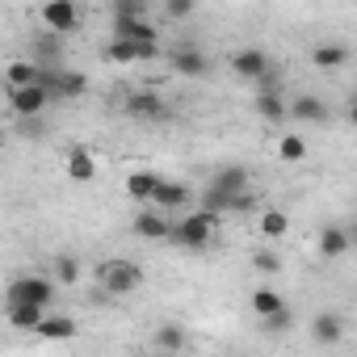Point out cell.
I'll list each match as a JSON object with an SVG mask.
<instances>
[{
    "instance_id": "f546056e",
    "label": "cell",
    "mask_w": 357,
    "mask_h": 357,
    "mask_svg": "<svg viewBox=\"0 0 357 357\" xmlns=\"http://www.w3.org/2000/svg\"><path fill=\"white\" fill-rule=\"evenodd\" d=\"M55 282H59V286H76V282H80V261H76L72 252L55 257Z\"/></svg>"
},
{
    "instance_id": "4316f807",
    "label": "cell",
    "mask_w": 357,
    "mask_h": 357,
    "mask_svg": "<svg viewBox=\"0 0 357 357\" xmlns=\"http://www.w3.org/2000/svg\"><path fill=\"white\" fill-rule=\"evenodd\" d=\"M286 231H290V215H286V211H278V206L261 211V236H265V240H282Z\"/></svg>"
},
{
    "instance_id": "8fae6325",
    "label": "cell",
    "mask_w": 357,
    "mask_h": 357,
    "mask_svg": "<svg viewBox=\"0 0 357 357\" xmlns=\"http://www.w3.org/2000/svg\"><path fill=\"white\" fill-rule=\"evenodd\" d=\"M315 248H319V257H324V261H340V257H349V252H353L349 227H344V223H324V227H319Z\"/></svg>"
},
{
    "instance_id": "2e32d148",
    "label": "cell",
    "mask_w": 357,
    "mask_h": 357,
    "mask_svg": "<svg viewBox=\"0 0 357 357\" xmlns=\"http://www.w3.org/2000/svg\"><path fill=\"white\" fill-rule=\"evenodd\" d=\"M190 198H194V190H190L185 181H160V190H155L151 206H160V211H181Z\"/></svg>"
},
{
    "instance_id": "7402d4cb",
    "label": "cell",
    "mask_w": 357,
    "mask_h": 357,
    "mask_svg": "<svg viewBox=\"0 0 357 357\" xmlns=\"http://www.w3.org/2000/svg\"><path fill=\"white\" fill-rule=\"evenodd\" d=\"M84 93H89V76L76 72V68H59V76H55V97L76 101V97H84Z\"/></svg>"
},
{
    "instance_id": "cb8c5ba5",
    "label": "cell",
    "mask_w": 357,
    "mask_h": 357,
    "mask_svg": "<svg viewBox=\"0 0 357 357\" xmlns=\"http://www.w3.org/2000/svg\"><path fill=\"white\" fill-rule=\"evenodd\" d=\"M151 344H155V349H168V353H181V349L190 344V332H185L181 324H160L155 336H151Z\"/></svg>"
},
{
    "instance_id": "4dcf8cb0",
    "label": "cell",
    "mask_w": 357,
    "mask_h": 357,
    "mask_svg": "<svg viewBox=\"0 0 357 357\" xmlns=\"http://www.w3.org/2000/svg\"><path fill=\"white\" fill-rule=\"evenodd\" d=\"M290 324H294V311H290V307H282V311H273V315H265V319H261V332L282 336V332H290Z\"/></svg>"
},
{
    "instance_id": "ffe728a7",
    "label": "cell",
    "mask_w": 357,
    "mask_h": 357,
    "mask_svg": "<svg viewBox=\"0 0 357 357\" xmlns=\"http://www.w3.org/2000/svg\"><path fill=\"white\" fill-rule=\"evenodd\" d=\"M160 181H164V176H155V172H147V168L130 172V176H126V194H130V202H151L155 190H160Z\"/></svg>"
},
{
    "instance_id": "277c9868",
    "label": "cell",
    "mask_w": 357,
    "mask_h": 357,
    "mask_svg": "<svg viewBox=\"0 0 357 357\" xmlns=\"http://www.w3.org/2000/svg\"><path fill=\"white\" fill-rule=\"evenodd\" d=\"M55 294H59V282L43 278V273H26V278L9 282V303H43V307H51Z\"/></svg>"
},
{
    "instance_id": "484cf974",
    "label": "cell",
    "mask_w": 357,
    "mask_h": 357,
    "mask_svg": "<svg viewBox=\"0 0 357 357\" xmlns=\"http://www.w3.org/2000/svg\"><path fill=\"white\" fill-rule=\"evenodd\" d=\"M38 336H43V340H72V336H76V319H72V315H47V319L38 324Z\"/></svg>"
},
{
    "instance_id": "ba28073f",
    "label": "cell",
    "mask_w": 357,
    "mask_h": 357,
    "mask_svg": "<svg viewBox=\"0 0 357 357\" xmlns=\"http://www.w3.org/2000/svg\"><path fill=\"white\" fill-rule=\"evenodd\" d=\"M126 114L135 118V122H164V118H172V109L160 101V93H151V89H139V93H130L126 97Z\"/></svg>"
},
{
    "instance_id": "7c38bea8",
    "label": "cell",
    "mask_w": 357,
    "mask_h": 357,
    "mask_svg": "<svg viewBox=\"0 0 357 357\" xmlns=\"http://www.w3.org/2000/svg\"><path fill=\"white\" fill-rule=\"evenodd\" d=\"M130 231L135 236H143V240H172V223H168V211H143V215H135V223H130Z\"/></svg>"
},
{
    "instance_id": "30bf717a",
    "label": "cell",
    "mask_w": 357,
    "mask_h": 357,
    "mask_svg": "<svg viewBox=\"0 0 357 357\" xmlns=\"http://www.w3.org/2000/svg\"><path fill=\"white\" fill-rule=\"evenodd\" d=\"M55 97L43 89V84H26V89H9V109H13V118H34V114H43L47 105H51Z\"/></svg>"
},
{
    "instance_id": "8d00e7d4",
    "label": "cell",
    "mask_w": 357,
    "mask_h": 357,
    "mask_svg": "<svg viewBox=\"0 0 357 357\" xmlns=\"http://www.w3.org/2000/svg\"><path fill=\"white\" fill-rule=\"evenodd\" d=\"M349 126H357V101L349 105Z\"/></svg>"
},
{
    "instance_id": "8992f818",
    "label": "cell",
    "mask_w": 357,
    "mask_h": 357,
    "mask_svg": "<svg viewBox=\"0 0 357 357\" xmlns=\"http://www.w3.org/2000/svg\"><path fill=\"white\" fill-rule=\"evenodd\" d=\"M38 22L55 34H76L84 22H80V5L76 0H43V9H38Z\"/></svg>"
},
{
    "instance_id": "4fadbf2b",
    "label": "cell",
    "mask_w": 357,
    "mask_h": 357,
    "mask_svg": "<svg viewBox=\"0 0 357 357\" xmlns=\"http://www.w3.org/2000/svg\"><path fill=\"white\" fill-rule=\"evenodd\" d=\"M257 114H261V122H269V126H278V122L290 118V105L282 101V89H278V84H273V89H257Z\"/></svg>"
},
{
    "instance_id": "44dd1931",
    "label": "cell",
    "mask_w": 357,
    "mask_h": 357,
    "mask_svg": "<svg viewBox=\"0 0 357 357\" xmlns=\"http://www.w3.org/2000/svg\"><path fill=\"white\" fill-rule=\"evenodd\" d=\"M68 181H76V185H89L93 176H97V160L84 151V147H76V151H68Z\"/></svg>"
},
{
    "instance_id": "f1b7e54d",
    "label": "cell",
    "mask_w": 357,
    "mask_h": 357,
    "mask_svg": "<svg viewBox=\"0 0 357 357\" xmlns=\"http://www.w3.org/2000/svg\"><path fill=\"white\" fill-rule=\"evenodd\" d=\"M278 155H282L286 164H298V160L307 155V139H303V135H282V139H278Z\"/></svg>"
},
{
    "instance_id": "603a6c76",
    "label": "cell",
    "mask_w": 357,
    "mask_h": 357,
    "mask_svg": "<svg viewBox=\"0 0 357 357\" xmlns=\"http://www.w3.org/2000/svg\"><path fill=\"white\" fill-rule=\"evenodd\" d=\"M38 84V59H13L5 68V89H26Z\"/></svg>"
},
{
    "instance_id": "5bb4252c",
    "label": "cell",
    "mask_w": 357,
    "mask_h": 357,
    "mask_svg": "<svg viewBox=\"0 0 357 357\" xmlns=\"http://www.w3.org/2000/svg\"><path fill=\"white\" fill-rule=\"evenodd\" d=\"M290 118L311 122V126H324V122H328V105H324L315 93H298V97L290 101Z\"/></svg>"
},
{
    "instance_id": "6da1fadb",
    "label": "cell",
    "mask_w": 357,
    "mask_h": 357,
    "mask_svg": "<svg viewBox=\"0 0 357 357\" xmlns=\"http://www.w3.org/2000/svg\"><path fill=\"white\" fill-rule=\"evenodd\" d=\"M240 194H248V168L244 164H223V168L211 172V181L202 190V211L227 215V211H236Z\"/></svg>"
},
{
    "instance_id": "52a82bcc",
    "label": "cell",
    "mask_w": 357,
    "mask_h": 357,
    "mask_svg": "<svg viewBox=\"0 0 357 357\" xmlns=\"http://www.w3.org/2000/svg\"><path fill=\"white\" fill-rule=\"evenodd\" d=\"M227 63H231V72L240 76V80H265L273 68H269V51H261V47H240V51H231L227 55Z\"/></svg>"
},
{
    "instance_id": "83f0119b",
    "label": "cell",
    "mask_w": 357,
    "mask_h": 357,
    "mask_svg": "<svg viewBox=\"0 0 357 357\" xmlns=\"http://www.w3.org/2000/svg\"><path fill=\"white\" fill-rule=\"evenodd\" d=\"M282 307H286V298H282L278 290H269V286L252 290V311H257V319H265V315H273V311H282Z\"/></svg>"
},
{
    "instance_id": "9c48e42d",
    "label": "cell",
    "mask_w": 357,
    "mask_h": 357,
    "mask_svg": "<svg viewBox=\"0 0 357 357\" xmlns=\"http://www.w3.org/2000/svg\"><path fill=\"white\" fill-rule=\"evenodd\" d=\"M168 68L185 80H202V76H211V55H202L198 47H176V51H168Z\"/></svg>"
},
{
    "instance_id": "ac0fdd59",
    "label": "cell",
    "mask_w": 357,
    "mask_h": 357,
    "mask_svg": "<svg viewBox=\"0 0 357 357\" xmlns=\"http://www.w3.org/2000/svg\"><path fill=\"white\" fill-rule=\"evenodd\" d=\"M43 319H47V307L43 303H9V324L17 332H38Z\"/></svg>"
},
{
    "instance_id": "d590c367",
    "label": "cell",
    "mask_w": 357,
    "mask_h": 357,
    "mask_svg": "<svg viewBox=\"0 0 357 357\" xmlns=\"http://www.w3.org/2000/svg\"><path fill=\"white\" fill-rule=\"evenodd\" d=\"M344 227H349V240H353V248H357V219H353V223H344Z\"/></svg>"
},
{
    "instance_id": "9a60e30c",
    "label": "cell",
    "mask_w": 357,
    "mask_h": 357,
    "mask_svg": "<svg viewBox=\"0 0 357 357\" xmlns=\"http://www.w3.org/2000/svg\"><path fill=\"white\" fill-rule=\"evenodd\" d=\"M340 336H344V315L319 311V315L311 319V340H315V344H336Z\"/></svg>"
},
{
    "instance_id": "e0dca14e",
    "label": "cell",
    "mask_w": 357,
    "mask_h": 357,
    "mask_svg": "<svg viewBox=\"0 0 357 357\" xmlns=\"http://www.w3.org/2000/svg\"><path fill=\"white\" fill-rule=\"evenodd\" d=\"M114 34L118 38H135V43H160V30L147 17H114Z\"/></svg>"
},
{
    "instance_id": "e575fe53",
    "label": "cell",
    "mask_w": 357,
    "mask_h": 357,
    "mask_svg": "<svg viewBox=\"0 0 357 357\" xmlns=\"http://www.w3.org/2000/svg\"><path fill=\"white\" fill-rule=\"evenodd\" d=\"M194 13V0H164V17L168 22H185Z\"/></svg>"
},
{
    "instance_id": "7a4b0ae2",
    "label": "cell",
    "mask_w": 357,
    "mask_h": 357,
    "mask_svg": "<svg viewBox=\"0 0 357 357\" xmlns=\"http://www.w3.org/2000/svg\"><path fill=\"white\" fill-rule=\"evenodd\" d=\"M143 286V265L139 261H126V257H109L97 265V290L109 294V298H126Z\"/></svg>"
},
{
    "instance_id": "5b68a950",
    "label": "cell",
    "mask_w": 357,
    "mask_h": 357,
    "mask_svg": "<svg viewBox=\"0 0 357 357\" xmlns=\"http://www.w3.org/2000/svg\"><path fill=\"white\" fill-rule=\"evenodd\" d=\"M101 59L105 63H147V59H160V43H135V38H109L101 47Z\"/></svg>"
},
{
    "instance_id": "d4e9b609",
    "label": "cell",
    "mask_w": 357,
    "mask_h": 357,
    "mask_svg": "<svg viewBox=\"0 0 357 357\" xmlns=\"http://www.w3.org/2000/svg\"><path fill=\"white\" fill-rule=\"evenodd\" d=\"M63 38H68V34H55V30L38 34V38H34V59H38V63H59V55H63Z\"/></svg>"
},
{
    "instance_id": "d6986e66",
    "label": "cell",
    "mask_w": 357,
    "mask_h": 357,
    "mask_svg": "<svg viewBox=\"0 0 357 357\" xmlns=\"http://www.w3.org/2000/svg\"><path fill=\"white\" fill-rule=\"evenodd\" d=\"M311 63L319 72H336L349 63V47L344 43H319V47H311Z\"/></svg>"
},
{
    "instance_id": "836d02e7",
    "label": "cell",
    "mask_w": 357,
    "mask_h": 357,
    "mask_svg": "<svg viewBox=\"0 0 357 357\" xmlns=\"http://www.w3.org/2000/svg\"><path fill=\"white\" fill-rule=\"evenodd\" d=\"M17 135H22V139H43V135H47L43 114H34V118H17Z\"/></svg>"
},
{
    "instance_id": "1f68e13d",
    "label": "cell",
    "mask_w": 357,
    "mask_h": 357,
    "mask_svg": "<svg viewBox=\"0 0 357 357\" xmlns=\"http://www.w3.org/2000/svg\"><path fill=\"white\" fill-rule=\"evenodd\" d=\"M282 265H286V261H282L278 252H269V248H257V252H252V269H257V273H269V278H273V273H282Z\"/></svg>"
},
{
    "instance_id": "d6a6232c",
    "label": "cell",
    "mask_w": 357,
    "mask_h": 357,
    "mask_svg": "<svg viewBox=\"0 0 357 357\" xmlns=\"http://www.w3.org/2000/svg\"><path fill=\"white\" fill-rule=\"evenodd\" d=\"M109 17H147V0H109Z\"/></svg>"
},
{
    "instance_id": "3957f363",
    "label": "cell",
    "mask_w": 357,
    "mask_h": 357,
    "mask_svg": "<svg viewBox=\"0 0 357 357\" xmlns=\"http://www.w3.org/2000/svg\"><path fill=\"white\" fill-rule=\"evenodd\" d=\"M215 227H219V215L194 211V215H185V219L172 223V244L185 248V252H206L211 240H215Z\"/></svg>"
}]
</instances>
